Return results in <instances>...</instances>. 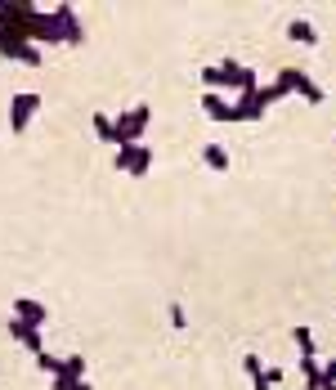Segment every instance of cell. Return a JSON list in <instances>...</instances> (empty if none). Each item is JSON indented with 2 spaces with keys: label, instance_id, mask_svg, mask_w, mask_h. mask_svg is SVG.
<instances>
[{
  "label": "cell",
  "instance_id": "1",
  "mask_svg": "<svg viewBox=\"0 0 336 390\" xmlns=\"http://www.w3.org/2000/svg\"><path fill=\"white\" fill-rule=\"evenodd\" d=\"M291 36H296V41H314V32H309L305 23H296V27H291Z\"/></svg>",
  "mask_w": 336,
  "mask_h": 390
}]
</instances>
